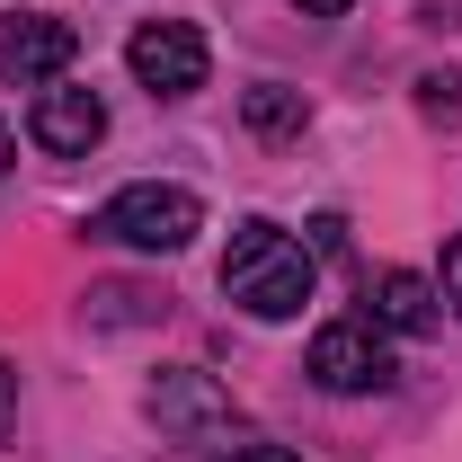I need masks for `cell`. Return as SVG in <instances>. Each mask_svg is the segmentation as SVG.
<instances>
[{"mask_svg": "<svg viewBox=\"0 0 462 462\" xmlns=\"http://www.w3.org/2000/svg\"><path fill=\"white\" fill-rule=\"evenodd\" d=\"M311 285H320V258H311L293 231L258 223V214L231 231V249H223V293L249 311V320H293V311L311 302Z\"/></svg>", "mask_w": 462, "mask_h": 462, "instance_id": "1", "label": "cell"}, {"mask_svg": "<svg viewBox=\"0 0 462 462\" xmlns=\"http://www.w3.org/2000/svg\"><path fill=\"white\" fill-rule=\"evenodd\" d=\"M89 231L116 240V249H143V258H178V249L205 231V205H196V187H161V178H143V187H116Z\"/></svg>", "mask_w": 462, "mask_h": 462, "instance_id": "2", "label": "cell"}, {"mask_svg": "<svg viewBox=\"0 0 462 462\" xmlns=\"http://www.w3.org/2000/svg\"><path fill=\"white\" fill-rule=\"evenodd\" d=\"M320 392H338V401H356V392H392V346H383V329L374 320H329L320 338H311V365H302Z\"/></svg>", "mask_w": 462, "mask_h": 462, "instance_id": "3", "label": "cell"}, {"mask_svg": "<svg viewBox=\"0 0 462 462\" xmlns=\"http://www.w3.org/2000/svg\"><path fill=\"white\" fill-rule=\"evenodd\" d=\"M125 62H134V80H143L152 98H196V89H205V71H214L205 36H196L187 18H143V27H134V45H125Z\"/></svg>", "mask_w": 462, "mask_h": 462, "instance_id": "4", "label": "cell"}, {"mask_svg": "<svg viewBox=\"0 0 462 462\" xmlns=\"http://www.w3.org/2000/svg\"><path fill=\"white\" fill-rule=\"evenodd\" d=\"M71 62H80L71 18H9L0 27V80H18V89H54Z\"/></svg>", "mask_w": 462, "mask_h": 462, "instance_id": "5", "label": "cell"}, {"mask_svg": "<svg viewBox=\"0 0 462 462\" xmlns=\"http://www.w3.org/2000/svg\"><path fill=\"white\" fill-rule=\"evenodd\" d=\"M143 409H152L161 436H214V427H231V392L214 383V374H196V365H170Z\"/></svg>", "mask_w": 462, "mask_h": 462, "instance_id": "6", "label": "cell"}, {"mask_svg": "<svg viewBox=\"0 0 462 462\" xmlns=\"http://www.w3.org/2000/svg\"><path fill=\"white\" fill-rule=\"evenodd\" d=\"M27 134H36V152L80 161V152L107 134V107H98V89H45V98H36V116H27Z\"/></svg>", "mask_w": 462, "mask_h": 462, "instance_id": "7", "label": "cell"}, {"mask_svg": "<svg viewBox=\"0 0 462 462\" xmlns=\"http://www.w3.org/2000/svg\"><path fill=\"white\" fill-rule=\"evenodd\" d=\"M365 302H374V329H401V338L436 329V285H427V276H409V267H383Z\"/></svg>", "mask_w": 462, "mask_h": 462, "instance_id": "8", "label": "cell"}, {"mask_svg": "<svg viewBox=\"0 0 462 462\" xmlns=\"http://www.w3.org/2000/svg\"><path fill=\"white\" fill-rule=\"evenodd\" d=\"M302 89H276V80H267V89H249V134H267V143H285V134H302Z\"/></svg>", "mask_w": 462, "mask_h": 462, "instance_id": "9", "label": "cell"}, {"mask_svg": "<svg viewBox=\"0 0 462 462\" xmlns=\"http://www.w3.org/2000/svg\"><path fill=\"white\" fill-rule=\"evenodd\" d=\"M89 302H98V320H143L152 311V293H134V285H98Z\"/></svg>", "mask_w": 462, "mask_h": 462, "instance_id": "10", "label": "cell"}, {"mask_svg": "<svg viewBox=\"0 0 462 462\" xmlns=\"http://www.w3.org/2000/svg\"><path fill=\"white\" fill-rule=\"evenodd\" d=\"M214 462H302V454H285V445H231V454H214Z\"/></svg>", "mask_w": 462, "mask_h": 462, "instance_id": "11", "label": "cell"}, {"mask_svg": "<svg viewBox=\"0 0 462 462\" xmlns=\"http://www.w3.org/2000/svg\"><path fill=\"white\" fill-rule=\"evenodd\" d=\"M445 302L462 311V231H454V249H445Z\"/></svg>", "mask_w": 462, "mask_h": 462, "instance_id": "12", "label": "cell"}, {"mask_svg": "<svg viewBox=\"0 0 462 462\" xmlns=\"http://www.w3.org/2000/svg\"><path fill=\"white\" fill-rule=\"evenodd\" d=\"M9 418H18V374H9V356H0V436H9Z\"/></svg>", "mask_w": 462, "mask_h": 462, "instance_id": "13", "label": "cell"}, {"mask_svg": "<svg viewBox=\"0 0 462 462\" xmlns=\"http://www.w3.org/2000/svg\"><path fill=\"white\" fill-rule=\"evenodd\" d=\"M293 9H320V18H338V9H356V0H293Z\"/></svg>", "mask_w": 462, "mask_h": 462, "instance_id": "14", "label": "cell"}, {"mask_svg": "<svg viewBox=\"0 0 462 462\" xmlns=\"http://www.w3.org/2000/svg\"><path fill=\"white\" fill-rule=\"evenodd\" d=\"M9 161H18V143H9V125H0V170H9Z\"/></svg>", "mask_w": 462, "mask_h": 462, "instance_id": "15", "label": "cell"}]
</instances>
